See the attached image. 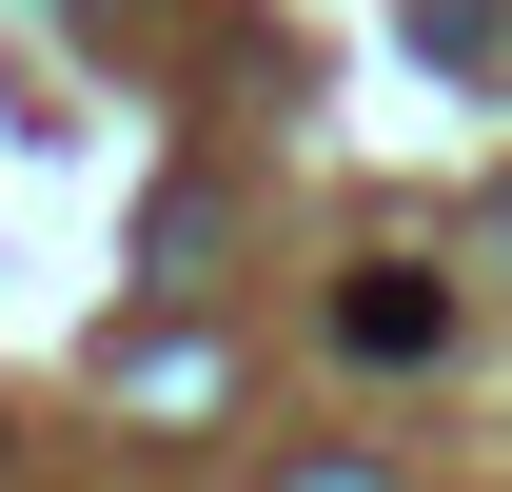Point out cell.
<instances>
[{
    "mask_svg": "<svg viewBox=\"0 0 512 492\" xmlns=\"http://www.w3.org/2000/svg\"><path fill=\"white\" fill-rule=\"evenodd\" d=\"M276 492H394V473H375V453H296Z\"/></svg>",
    "mask_w": 512,
    "mask_h": 492,
    "instance_id": "cell-3",
    "label": "cell"
},
{
    "mask_svg": "<svg viewBox=\"0 0 512 492\" xmlns=\"http://www.w3.org/2000/svg\"><path fill=\"white\" fill-rule=\"evenodd\" d=\"M414 40H434V60H473V79H493V40H512V20H493V0H414Z\"/></svg>",
    "mask_w": 512,
    "mask_h": 492,
    "instance_id": "cell-2",
    "label": "cell"
},
{
    "mask_svg": "<svg viewBox=\"0 0 512 492\" xmlns=\"http://www.w3.org/2000/svg\"><path fill=\"white\" fill-rule=\"evenodd\" d=\"M335 335H355V355H434V335H453V296H434V276H394V256H375V276L335 296Z\"/></svg>",
    "mask_w": 512,
    "mask_h": 492,
    "instance_id": "cell-1",
    "label": "cell"
}]
</instances>
